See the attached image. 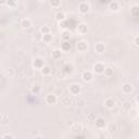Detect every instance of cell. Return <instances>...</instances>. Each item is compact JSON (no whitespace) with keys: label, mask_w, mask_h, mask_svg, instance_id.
<instances>
[{"label":"cell","mask_w":139,"mask_h":139,"mask_svg":"<svg viewBox=\"0 0 139 139\" xmlns=\"http://www.w3.org/2000/svg\"><path fill=\"white\" fill-rule=\"evenodd\" d=\"M82 90V86L80 84H72L70 86V91L72 95H78Z\"/></svg>","instance_id":"obj_1"},{"label":"cell","mask_w":139,"mask_h":139,"mask_svg":"<svg viewBox=\"0 0 139 139\" xmlns=\"http://www.w3.org/2000/svg\"><path fill=\"white\" fill-rule=\"evenodd\" d=\"M76 48H77V50H78V51L84 52V51H86V50H87V48H88V44L86 43V41L81 40V41H78V43H77Z\"/></svg>","instance_id":"obj_2"},{"label":"cell","mask_w":139,"mask_h":139,"mask_svg":"<svg viewBox=\"0 0 139 139\" xmlns=\"http://www.w3.org/2000/svg\"><path fill=\"white\" fill-rule=\"evenodd\" d=\"M105 69V66L104 64H102V63H96L94 65V71L96 72L97 74H102L103 73V71Z\"/></svg>","instance_id":"obj_3"},{"label":"cell","mask_w":139,"mask_h":139,"mask_svg":"<svg viewBox=\"0 0 139 139\" xmlns=\"http://www.w3.org/2000/svg\"><path fill=\"white\" fill-rule=\"evenodd\" d=\"M45 65V62H44V60L41 59V58H36L35 60H34V68L35 69H38V70H40L43 66Z\"/></svg>","instance_id":"obj_4"},{"label":"cell","mask_w":139,"mask_h":139,"mask_svg":"<svg viewBox=\"0 0 139 139\" xmlns=\"http://www.w3.org/2000/svg\"><path fill=\"white\" fill-rule=\"evenodd\" d=\"M57 96L53 95V94H49L47 97H46V102L48 104H54L57 102Z\"/></svg>","instance_id":"obj_5"},{"label":"cell","mask_w":139,"mask_h":139,"mask_svg":"<svg viewBox=\"0 0 139 139\" xmlns=\"http://www.w3.org/2000/svg\"><path fill=\"white\" fill-rule=\"evenodd\" d=\"M89 9H90V5L87 2H82L80 4V12H81V13H83V14L87 13V12L89 11Z\"/></svg>","instance_id":"obj_6"},{"label":"cell","mask_w":139,"mask_h":139,"mask_svg":"<svg viewBox=\"0 0 139 139\" xmlns=\"http://www.w3.org/2000/svg\"><path fill=\"white\" fill-rule=\"evenodd\" d=\"M82 78L85 82H91L92 81V73L91 72H89V71H85L82 74Z\"/></svg>","instance_id":"obj_7"},{"label":"cell","mask_w":139,"mask_h":139,"mask_svg":"<svg viewBox=\"0 0 139 139\" xmlns=\"http://www.w3.org/2000/svg\"><path fill=\"white\" fill-rule=\"evenodd\" d=\"M77 31H78V33H80V34L84 35V34H86V33H87V31H88V26L86 25L85 23H82V24H80V25H78Z\"/></svg>","instance_id":"obj_8"},{"label":"cell","mask_w":139,"mask_h":139,"mask_svg":"<svg viewBox=\"0 0 139 139\" xmlns=\"http://www.w3.org/2000/svg\"><path fill=\"white\" fill-rule=\"evenodd\" d=\"M114 105H115V101H114L112 98H108L104 101V107L108 109H113Z\"/></svg>","instance_id":"obj_9"},{"label":"cell","mask_w":139,"mask_h":139,"mask_svg":"<svg viewBox=\"0 0 139 139\" xmlns=\"http://www.w3.org/2000/svg\"><path fill=\"white\" fill-rule=\"evenodd\" d=\"M122 91L124 94H130L133 91V86L130 85V84H128V83L124 84L123 87H122Z\"/></svg>","instance_id":"obj_10"},{"label":"cell","mask_w":139,"mask_h":139,"mask_svg":"<svg viewBox=\"0 0 139 139\" xmlns=\"http://www.w3.org/2000/svg\"><path fill=\"white\" fill-rule=\"evenodd\" d=\"M21 26H22L24 29L29 28V27L32 26V22H31V20H29V19H24V20H22V22H21Z\"/></svg>","instance_id":"obj_11"},{"label":"cell","mask_w":139,"mask_h":139,"mask_svg":"<svg viewBox=\"0 0 139 139\" xmlns=\"http://www.w3.org/2000/svg\"><path fill=\"white\" fill-rule=\"evenodd\" d=\"M95 50H96L97 53H102V52H104L105 47H104V45L102 43H98L96 45V47H95Z\"/></svg>","instance_id":"obj_12"},{"label":"cell","mask_w":139,"mask_h":139,"mask_svg":"<svg viewBox=\"0 0 139 139\" xmlns=\"http://www.w3.org/2000/svg\"><path fill=\"white\" fill-rule=\"evenodd\" d=\"M110 10H112V11H114V12H116V11H118L120 10V4H118V2H116V1H113V2H111L110 3Z\"/></svg>","instance_id":"obj_13"},{"label":"cell","mask_w":139,"mask_h":139,"mask_svg":"<svg viewBox=\"0 0 139 139\" xmlns=\"http://www.w3.org/2000/svg\"><path fill=\"white\" fill-rule=\"evenodd\" d=\"M56 20L57 21H64L65 20V13L64 12H58L56 14Z\"/></svg>","instance_id":"obj_14"},{"label":"cell","mask_w":139,"mask_h":139,"mask_svg":"<svg viewBox=\"0 0 139 139\" xmlns=\"http://www.w3.org/2000/svg\"><path fill=\"white\" fill-rule=\"evenodd\" d=\"M61 102H62V104H64V105H70L72 103L70 97H63V98L61 99Z\"/></svg>","instance_id":"obj_15"},{"label":"cell","mask_w":139,"mask_h":139,"mask_svg":"<svg viewBox=\"0 0 139 139\" xmlns=\"http://www.w3.org/2000/svg\"><path fill=\"white\" fill-rule=\"evenodd\" d=\"M103 73H104V75H105V76L110 77V76H112V75H113V70H112L111 68H105V69H104V71H103Z\"/></svg>","instance_id":"obj_16"},{"label":"cell","mask_w":139,"mask_h":139,"mask_svg":"<svg viewBox=\"0 0 139 139\" xmlns=\"http://www.w3.org/2000/svg\"><path fill=\"white\" fill-rule=\"evenodd\" d=\"M96 125L98 126L99 128L103 127V126H104V120H103V118H98V120L96 121Z\"/></svg>","instance_id":"obj_17"},{"label":"cell","mask_w":139,"mask_h":139,"mask_svg":"<svg viewBox=\"0 0 139 139\" xmlns=\"http://www.w3.org/2000/svg\"><path fill=\"white\" fill-rule=\"evenodd\" d=\"M40 33L43 34V35L49 34V33H50V28H49V26H44V27H41V28H40Z\"/></svg>","instance_id":"obj_18"},{"label":"cell","mask_w":139,"mask_h":139,"mask_svg":"<svg viewBox=\"0 0 139 139\" xmlns=\"http://www.w3.org/2000/svg\"><path fill=\"white\" fill-rule=\"evenodd\" d=\"M40 70H41V73H43L44 75H48V74L50 73V69L48 68V66H45V65H44L43 68L40 69Z\"/></svg>","instance_id":"obj_19"},{"label":"cell","mask_w":139,"mask_h":139,"mask_svg":"<svg viewBox=\"0 0 139 139\" xmlns=\"http://www.w3.org/2000/svg\"><path fill=\"white\" fill-rule=\"evenodd\" d=\"M60 57H61V50H54V51L52 52V58L59 59Z\"/></svg>","instance_id":"obj_20"},{"label":"cell","mask_w":139,"mask_h":139,"mask_svg":"<svg viewBox=\"0 0 139 139\" xmlns=\"http://www.w3.org/2000/svg\"><path fill=\"white\" fill-rule=\"evenodd\" d=\"M52 39H53V37L50 35V34H47V35H44V40L46 41V43H52Z\"/></svg>","instance_id":"obj_21"},{"label":"cell","mask_w":139,"mask_h":139,"mask_svg":"<svg viewBox=\"0 0 139 139\" xmlns=\"http://www.w3.org/2000/svg\"><path fill=\"white\" fill-rule=\"evenodd\" d=\"M50 3H51L52 7L57 8V7L60 5V3H61V0H50Z\"/></svg>","instance_id":"obj_22"},{"label":"cell","mask_w":139,"mask_h":139,"mask_svg":"<svg viewBox=\"0 0 139 139\" xmlns=\"http://www.w3.org/2000/svg\"><path fill=\"white\" fill-rule=\"evenodd\" d=\"M62 37H63L65 40L70 39V37H71V33H70L69 31H64V32L62 33Z\"/></svg>","instance_id":"obj_23"},{"label":"cell","mask_w":139,"mask_h":139,"mask_svg":"<svg viewBox=\"0 0 139 139\" xmlns=\"http://www.w3.org/2000/svg\"><path fill=\"white\" fill-rule=\"evenodd\" d=\"M70 48H71V45H70V44L68 43V41H66V40H65V41H64V43L62 44V49H63L64 51H66V50H69V49H70Z\"/></svg>","instance_id":"obj_24"},{"label":"cell","mask_w":139,"mask_h":139,"mask_svg":"<svg viewBox=\"0 0 139 139\" xmlns=\"http://www.w3.org/2000/svg\"><path fill=\"white\" fill-rule=\"evenodd\" d=\"M5 3H7L8 5H10L11 8L15 7V1H14V0H7V2H5Z\"/></svg>","instance_id":"obj_25"},{"label":"cell","mask_w":139,"mask_h":139,"mask_svg":"<svg viewBox=\"0 0 139 139\" xmlns=\"http://www.w3.org/2000/svg\"><path fill=\"white\" fill-rule=\"evenodd\" d=\"M2 138H3V139H4V138H13V136H11V135H3Z\"/></svg>","instance_id":"obj_26"},{"label":"cell","mask_w":139,"mask_h":139,"mask_svg":"<svg viewBox=\"0 0 139 139\" xmlns=\"http://www.w3.org/2000/svg\"><path fill=\"white\" fill-rule=\"evenodd\" d=\"M5 2H7V0H0V4H3Z\"/></svg>","instance_id":"obj_27"},{"label":"cell","mask_w":139,"mask_h":139,"mask_svg":"<svg viewBox=\"0 0 139 139\" xmlns=\"http://www.w3.org/2000/svg\"><path fill=\"white\" fill-rule=\"evenodd\" d=\"M135 45H138V37L136 36V38H135Z\"/></svg>","instance_id":"obj_28"},{"label":"cell","mask_w":139,"mask_h":139,"mask_svg":"<svg viewBox=\"0 0 139 139\" xmlns=\"http://www.w3.org/2000/svg\"><path fill=\"white\" fill-rule=\"evenodd\" d=\"M94 118V115H92V114H90V115H89V120H92Z\"/></svg>","instance_id":"obj_29"},{"label":"cell","mask_w":139,"mask_h":139,"mask_svg":"<svg viewBox=\"0 0 139 139\" xmlns=\"http://www.w3.org/2000/svg\"><path fill=\"white\" fill-rule=\"evenodd\" d=\"M37 1H39V2H43V1H45V0H37Z\"/></svg>","instance_id":"obj_30"}]
</instances>
